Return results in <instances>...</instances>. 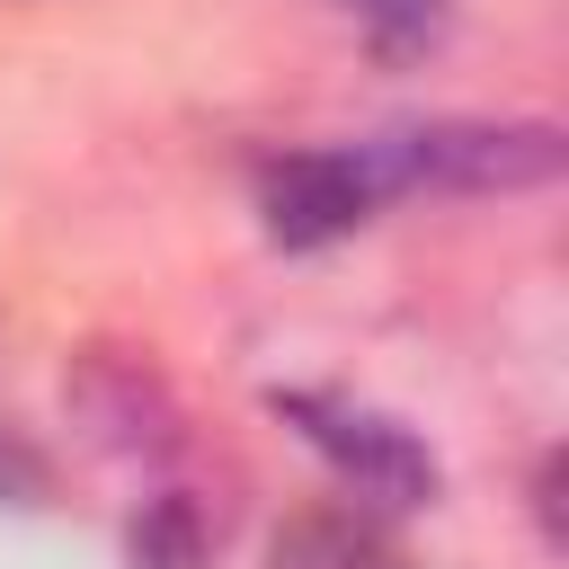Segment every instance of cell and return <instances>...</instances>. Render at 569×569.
Listing matches in <instances>:
<instances>
[{"label":"cell","mask_w":569,"mask_h":569,"mask_svg":"<svg viewBox=\"0 0 569 569\" xmlns=\"http://www.w3.org/2000/svg\"><path fill=\"white\" fill-rule=\"evenodd\" d=\"M267 569H409V560L365 507H311V516H293L276 533Z\"/></svg>","instance_id":"3"},{"label":"cell","mask_w":569,"mask_h":569,"mask_svg":"<svg viewBox=\"0 0 569 569\" xmlns=\"http://www.w3.org/2000/svg\"><path fill=\"white\" fill-rule=\"evenodd\" d=\"M382 44H418V36H436V18H445V0H347Z\"/></svg>","instance_id":"5"},{"label":"cell","mask_w":569,"mask_h":569,"mask_svg":"<svg viewBox=\"0 0 569 569\" xmlns=\"http://www.w3.org/2000/svg\"><path fill=\"white\" fill-rule=\"evenodd\" d=\"M133 569H196L187 498H160V507H151V525H133Z\"/></svg>","instance_id":"4"},{"label":"cell","mask_w":569,"mask_h":569,"mask_svg":"<svg viewBox=\"0 0 569 569\" xmlns=\"http://www.w3.org/2000/svg\"><path fill=\"white\" fill-rule=\"evenodd\" d=\"M382 196H391V178H382V151H373V142H356V151H284V160H267V178H258L267 231H276L284 249H311V240L356 231Z\"/></svg>","instance_id":"2"},{"label":"cell","mask_w":569,"mask_h":569,"mask_svg":"<svg viewBox=\"0 0 569 569\" xmlns=\"http://www.w3.org/2000/svg\"><path fill=\"white\" fill-rule=\"evenodd\" d=\"M44 480H53V471H44V453L0 418V507H36V498H44Z\"/></svg>","instance_id":"6"},{"label":"cell","mask_w":569,"mask_h":569,"mask_svg":"<svg viewBox=\"0 0 569 569\" xmlns=\"http://www.w3.org/2000/svg\"><path fill=\"white\" fill-rule=\"evenodd\" d=\"M276 409L338 462V480H347L356 498H373V507H418V498L436 489V462H427V445H418L409 427H391V418H373V409H356V400H329V391H276Z\"/></svg>","instance_id":"1"}]
</instances>
